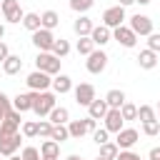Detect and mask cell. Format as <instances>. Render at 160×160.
Here are the masks:
<instances>
[{
    "label": "cell",
    "instance_id": "6da1fadb",
    "mask_svg": "<svg viewBox=\"0 0 160 160\" xmlns=\"http://www.w3.org/2000/svg\"><path fill=\"white\" fill-rule=\"evenodd\" d=\"M30 95H32V112L38 118H45L58 108L55 105V92H50V90H45V92H32L30 90Z\"/></svg>",
    "mask_w": 160,
    "mask_h": 160
},
{
    "label": "cell",
    "instance_id": "7a4b0ae2",
    "mask_svg": "<svg viewBox=\"0 0 160 160\" xmlns=\"http://www.w3.org/2000/svg\"><path fill=\"white\" fill-rule=\"evenodd\" d=\"M60 58H55L52 52H38V58H35V65H38V70H42V72H48V75H60Z\"/></svg>",
    "mask_w": 160,
    "mask_h": 160
},
{
    "label": "cell",
    "instance_id": "3957f363",
    "mask_svg": "<svg viewBox=\"0 0 160 160\" xmlns=\"http://www.w3.org/2000/svg\"><path fill=\"white\" fill-rule=\"evenodd\" d=\"M108 52L105 50H92L90 55H88V60H85V68H88V72H92V75H100L105 68H108Z\"/></svg>",
    "mask_w": 160,
    "mask_h": 160
},
{
    "label": "cell",
    "instance_id": "277c9868",
    "mask_svg": "<svg viewBox=\"0 0 160 160\" xmlns=\"http://www.w3.org/2000/svg\"><path fill=\"white\" fill-rule=\"evenodd\" d=\"M25 82H28V88H30L32 92H45L48 88H52V78H50L48 72H42V70H35V72H30Z\"/></svg>",
    "mask_w": 160,
    "mask_h": 160
},
{
    "label": "cell",
    "instance_id": "5b68a950",
    "mask_svg": "<svg viewBox=\"0 0 160 160\" xmlns=\"http://www.w3.org/2000/svg\"><path fill=\"white\" fill-rule=\"evenodd\" d=\"M55 35H52V30H45V28H40L38 32H32V45L40 50V52H52V45H55Z\"/></svg>",
    "mask_w": 160,
    "mask_h": 160
},
{
    "label": "cell",
    "instance_id": "8992f818",
    "mask_svg": "<svg viewBox=\"0 0 160 160\" xmlns=\"http://www.w3.org/2000/svg\"><path fill=\"white\" fill-rule=\"evenodd\" d=\"M122 20H125V8H122V5H112V8H108V10L102 12V25L110 28V30L120 28Z\"/></svg>",
    "mask_w": 160,
    "mask_h": 160
},
{
    "label": "cell",
    "instance_id": "52a82bcc",
    "mask_svg": "<svg viewBox=\"0 0 160 160\" xmlns=\"http://www.w3.org/2000/svg\"><path fill=\"white\" fill-rule=\"evenodd\" d=\"M0 10H2V15H5L8 22H22V18H25V12L20 8V0H2Z\"/></svg>",
    "mask_w": 160,
    "mask_h": 160
},
{
    "label": "cell",
    "instance_id": "ba28073f",
    "mask_svg": "<svg viewBox=\"0 0 160 160\" xmlns=\"http://www.w3.org/2000/svg\"><path fill=\"white\" fill-rule=\"evenodd\" d=\"M128 28H130L135 35H145V38L152 35V20H150L148 15H140V12L130 18V25H128Z\"/></svg>",
    "mask_w": 160,
    "mask_h": 160
},
{
    "label": "cell",
    "instance_id": "9c48e42d",
    "mask_svg": "<svg viewBox=\"0 0 160 160\" xmlns=\"http://www.w3.org/2000/svg\"><path fill=\"white\" fill-rule=\"evenodd\" d=\"M138 140H140V135H138L135 128H122V130L118 132V138H115V145H118L120 150H130Z\"/></svg>",
    "mask_w": 160,
    "mask_h": 160
},
{
    "label": "cell",
    "instance_id": "30bf717a",
    "mask_svg": "<svg viewBox=\"0 0 160 160\" xmlns=\"http://www.w3.org/2000/svg\"><path fill=\"white\" fill-rule=\"evenodd\" d=\"M20 142H22L20 132H15V135H0V155L12 158L18 152V148H20Z\"/></svg>",
    "mask_w": 160,
    "mask_h": 160
},
{
    "label": "cell",
    "instance_id": "8fae6325",
    "mask_svg": "<svg viewBox=\"0 0 160 160\" xmlns=\"http://www.w3.org/2000/svg\"><path fill=\"white\" fill-rule=\"evenodd\" d=\"M112 38L122 45V48H135V42H138V35L128 28V25H120V28H115L112 30Z\"/></svg>",
    "mask_w": 160,
    "mask_h": 160
},
{
    "label": "cell",
    "instance_id": "7c38bea8",
    "mask_svg": "<svg viewBox=\"0 0 160 160\" xmlns=\"http://www.w3.org/2000/svg\"><path fill=\"white\" fill-rule=\"evenodd\" d=\"M95 100V88L90 85V82H80L78 88H75V102L78 105H85V108H90V102Z\"/></svg>",
    "mask_w": 160,
    "mask_h": 160
},
{
    "label": "cell",
    "instance_id": "4fadbf2b",
    "mask_svg": "<svg viewBox=\"0 0 160 160\" xmlns=\"http://www.w3.org/2000/svg\"><path fill=\"white\" fill-rule=\"evenodd\" d=\"M102 120H105V130H108V132H115V135L122 130V122H125V120H122V112H120L118 108H110Z\"/></svg>",
    "mask_w": 160,
    "mask_h": 160
},
{
    "label": "cell",
    "instance_id": "5bb4252c",
    "mask_svg": "<svg viewBox=\"0 0 160 160\" xmlns=\"http://www.w3.org/2000/svg\"><path fill=\"white\" fill-rule=\"evenodd\" d=\"M92 20L88 18V15H80L75 22H72V30H75V35L78 38H90V32H92Z\"/></svg>",
    "mask_w": 160,
    "mask_h": 160
},
{
    "label": "cell",
    "instance_id": "9a60e30c",
    "mask_svg": "<svg viewBox=\"0 0 160 160\" xmlns=\"http://www.w3.org/2000/svg\"><path fill=\"white\" fill-rule=\"evenodd\" d=\"M12 110H18V112L32 110V95H30V92H18V95L12 98Z\"/></svg>",
    "mask_w": 160,
    "mask_h": 160
},
{
    "label": "cell",
    "instance_id": "2e32d148",
    "mask_svg": "<svg viewBox=\"0 0 160 160\" xmlns=\"http://www.w3.org/2000/svg\"><path fill=\"white\" fill-rule=\"evenodd\" d=\"M108 110H110V108H108V102L95 98V100L90 102V108H88V118H92V120H102V118L108 115Z\"/></svg>",
    "mask_w": 160,
    "mask_h": 160
},
{
    "label": "cell",
    "instance_id": "e0dca14e",
    "mask_svg": "<svg viewBox=\"0 0 160 160\" xmlns=\"http://www.w3.org/2000/svg\"><path fill=\"white\" fill-rule=\"evenodd\" d=\"M40 155H42V160H58V155H60V142H55V140H45L42 145H40Z\"/></svg>",
    "mask_w": 160,
    "mask_h": 160
},
{
    "label": "cell",
    "instance_id": "ac0fdd59",
    "mask_svg": "<svg viewBox=\"0 0 160 160\" xmlns=\"http://www.w3.org/2000/svg\"><path fill=\"white\" fill-rule=\"evenodd\" d=\"M110 38H112V32H110V28H105V25H98V28H92V32H90V40L95 42V45H105V42H110Z\"/></svg>",
    "mask_w": 160,
    "mask_h": 160
},
{
    "label": "cell",
    "instance_id": "d6986e66",
    "mask_svg": "<svg viewBox=\"0 0 160 160\" xmlns=\"http://www.w3.org/2000/svg\"><path fill=\"white\" fill-rule=\"evenodd\" d=\"M138 65L142 68V70H152L155 65H158V52H152V50H140V55H138Z\"/></svg>",
    "mask_w": 160,
    "mask_h": 160
},
{
    "label": "cell",
    "instance_id": "ffe728a7",
    "mask_svg": "<svg viewBox=\"0 0 160 160\" xmlns=\"http://www.w3.org/2000/svg\"><path fill=\"white\" fill-rule=\"evenodd\" d=\"M52 90H55L58 95H65V92H70V90H72V80H70L68 75H62V72H60V75H55V78H52Z\"/></svg>",
    "mask_w": 160,
    "mask_h": 160
},
{
    "label": "cell",
    "instance_id": "44dd1931",
    "mask_svg": "<svg viewBox=\"0 0 160 160\" xmlns=\"http://www.w3.org/2000/svg\"><path fill=\"white\" fill-rule=\"evenodd\" d=\"M105 102H108V108H118V110H120V108H122L128 100H125V92L115 88V90H108V95H105Z\"/></svg>",
    "mask_w": 160,
    "mask_h": 160
},
{
    "label": "cell",
    "instance_id": "7402d4cb",
    "mask_svg": "<svg viewBox=\"0 0 160 160\" xmlns=\"http://www.w3.org/2000/svg\"><path fill=\"white\" fill-rule=\"evenodd\" d=\"M68 130H70V138H82L85 132H90V128H88V118L85 120H70L68 122Z\"/></svg>",
    "mask_w": 160,
    "mask_h": 160
},
{
    "label": "cell",
    "instance_id": "603a6c76",
    "mask_svg": "<svg viewBox=\"0 0 160 160\" xmlns=\"http://www.w3.org/2000/svg\"><path fill=\"white\" fill-rule=\"evenodd\" d=\"M22 70V60H20V55H10L5 62H2V72L5 75H18Z\"/></svg>",
    "mask_w": 160,
    "mask_h": 160
},
{
    "label": "cell",
    "instance_id": "cb8c5ba5",
    "mask_svg": "<svg viewBox=\"0 0 160 160\" xmlns=\"http://www.w3.org/2000/svg\"><path fill=\"white\" fill-rule=\"evenodd\" d=\"M22 25H25L30 32H38V30L42 28V18H40L38 12H25V18H22Z\"/></svg>",
    "mask_w": 160,
    "mask_h": 160
},
{
    "label": "cell",
    "instance_id": "d4e9b609",
    "mask_svg": "<svg viewBox=\"0 0 160 160\" xmlns=\"http://www.w3.org/2000/svg\"><path fill=\"white\" fill-rule=\"evenodd\" d=\"M40 18H42V28H45V30H52V28L60 25V15H58L55 10H45Z\"/></svg>",
    "mask_w": 160,
    "mask_h": 160
},
{
    "label": "cell",
    "instance_id": "484cf974",
    "mask_svg": "<svg viewBox=\"0 0 160 160\" xmlns=\"http://www.w3.org/2000/svg\"><path fill=\"white\" fill-rule=\"evenodd\" d=\"M48 118H50V122H52V125H65V122L70 120V112H68V108H55Z\"/></svg>",
    "mask_w": 160,
    "mask_h": 160
},
{
    "label": "cell",
    "instance_id": "4316f807",
    "mask_svg": "<svg viewBox=\"0 0 160 160\" xmlns=\"http://www.w3.org/2000/svg\"><path fill=\"white\" fill-rule=\"evenodd\" d=\"M138 118H140V122H152V120H158V112H155L152 105H140L138 108Z\"/></svg>",
    "mask_w": 160,
    "mask_h": 160
},
{
    "label": "cell",
    "instance_id": "83f0119b",
    "mask_svg": "<svg viewBox=\"0 0 160 160\" xmlns=\"http://www.w3.org/2000/svg\"><path fill=\"white\" fill-rule=\"evenodd\" d=\"M118 152H120V148H118L115 142H105V145H100V158H105V160H115Z\"/></svg>",
    "mask_w": 160,
    "mask_h": 160
},
{
    "label": "cell",
    "instance_id": "f1b7e54d",
    "mask_svg": "<svg viewBox=\"0 0 160 160\" xmlns=\"http://www.w3.org/2000/svg\"><path fill=\"white\" fill-rule=\"evenodd\" d=\"M75 48H78V52H80V55H85V58H88V55L95 50V42H92L90 38H78V45H75Z\"/></svg>",
    "mask_w": 160,
    "mask_h": 160
},
{
    "label": "cell",
    "instance_id": "f546056e",
    "mask_svg": "<svg viewBox=\"0 0 160 160\" xmlns=\"http://www.w3.org/2000/svg\"><path fill=\"white\" fill-rule=\"evenodd\" d=\"M68 52H70V42L62 40V38L55 40V45H52V55H55V58H65Z\"/></svg>",
    "mask_w": 160,
    "mask_h": 160
},
{
    "label": "cell",
    "instance_id": "4dcf8cb0",
    "mask_svg": "<svg viewBox=\"0 0 160 160\" xmlns=\"http://www.w3.org/2000/svg\"><path fill=\"white\" fill-rule=\"evenodd\" d=\"M70 138V130H68V125H55L52 128V135H50V140H55V142H62V140H68Z\"/></svg>",
    "mask_w": 160,
    "mask_h": 160
},
{
    "label": "cell",
    "instance_id": "1f68e13d",
    "mask_svg": "<svg viewBox=\"0 0 160 160\" xmlns=\"http://www.w3.org/2000/svg\"><path fill=\"white\" fill-rule=\"evenodd\" d=\"M92 5H95V0H70V8H72L75 12H80V15L88 12Z\"/></svg>",
    "mask_w": 160,
    "mask_h": 160
},
{
    "label": "cell",
    "instance_id": "d6a6232c",
    "mask_svg": "<svg viewBox=\"0 0 160 160\" xmlns=\"http://www.w3.org/2000/svg\"><path fill=\"white\" fill-rule=\"evenodd\" d=\"M120 112H122V120H135V118H138V105L125 102V105L120 108Z\"/></svg>",
    "mask_w": 160,
    "mask_h": 160
},
{
    "label": "cell",
    "instance_id": "836d02e7",
    "mask_svg": "<svg viewBox=\"0 0 160 160\" xmlns=\"http://www.w3.org/2000/svg\"><path fill=\"white\" fill-rule=\"evenodd\" d=\"M52 128H55V125H52L50 120H40V122H38V135L48 140V138L52 135Z\"/></svg>",
    "mask_w": 160,
    "mask_h": 160
},
{
    "label": "cell",
    "instance_id": "e575fe53",
    "mask_svg": "<svg viewBox=\"0 0 160 160\" xmlns=\"http://www.w3.org/2000/svg\"><path fill=\"white\" fill-rule=\"evenodd\" d=\"M20 158H22V160H42L40 150H38V148H32V145L22 148V155H20Z\"/></svg>",
    "mask_w": 160,
    "mask_h": 160
},
{
    "label": "cell",
    "instance_id": "d590c367",
    "mask_svg": "<svg viewBox=\"0 0 160 160\" xmlns=\"http://www.w3.org/2000/svg\"><path fill=\"white\" fill-rule=\"evenodd\" d=\"M142 132L150 135V138L160 135V122H158V120H152V122H142Z\"/></svg>",
    "mask_w": 160,
    "mask_h": 160
},
{
    "label": "cell",
    "instance_id": "8d00e7d4",
    "mask_svg": "<svg viewBox=\"0 0 160 160\" xmlns=\"http://www.w3.org/2000/svg\"><path fill=\"white\" fill-rule=\"evenodd\" d=\"M22 135H25V138H35V135H38V122H35V120L22 122Z\"/></svg>",
    "mask_w": 160,
    "mask_h": 160
},
{
    "label": "cell",
    "instance_id": "74e56055",
    "mask_svg": "<svg viewBox=\"0 0 160 160\" xmlns=\"http://www.w3.org/2000/svg\"><path fill=\"white\" fill-rule=\"evenodd\" d=\"M108 135H110V132H108L105 128H98V130L92 132V140H95L98 145H105V142H110V140H108Z\"/></svg>",
    "mask_w": 160,
    "mask_h": 160
},
{
    "label": "cell",
    "instance_id": "f35d334b",
    "mask_svg": "<svg viewBox=\"0 0 160 160\" xmlns=\"http://www.w3.org/2000/svg\"><path fill=\"white\" fill-rule=\"evenodd\" d=\"M148 50H152V52H160V32H152V35H148Z\"/></svg>",
    "mask_w": 160,
    "mask_h": 160
},
{
    "label": "cell",
    "instance_id": "ab89813d",
    "mask_svg": "<svg viewBox=\"0 0 160 160\" xmlns=\"http://www.w3.org/2000/svg\"><path fill=\"white\" fill-rule=\"evenodd\" d=\"M115 160H140V155H135L132 150H120Z\"/></svg>",
    "mask_w": 160,
    "mask_h": 160
},
{
    "label": "cell",
    "instance_id": "60d3db41",
    "mask_svg": "<svg viewBox=\"0 0 160 160\" xmlns=\"http://www.w3.org/2000/svg\"><path fill=\"white\" fill-rule=\"evenodd\" d=\"M8 58H10V50H8V45L0 40V62H5Z\"/></svg>",
    "mask_w": 160,
    "mask_h": 160
},
{
    "label": "cell",
    "instance_id": "b9f144b4",
    "mask_svg": "<svg viewBox=\"0 0 160 160\" xmlns=\"http://www.w3.org/2000/svg\"><path fill=\"white\" fill-rule=\"evenodd\" d=\"M150 160H160V148H152L150 150Z\"/></svg>",
    "mask_w": 160,
    "mask_h": 160
},
{
    "label": "cell",
    "instance_id": "7bdbcfd3",
    "mask_svg": "<svg viewBox=\"0 0 160 160\" xmlns=\"http://www.w3.org/2000/svg\"><path fill=\"white\" fill-rule=\"evenodd\" d=\"M132 2H135V0H120L118 5H122V8H128V5H132Z\"/></svg>",
    "mask_w": 160,
    "mask_h": 160
},
{
    "label": "cell",
    "instance_id": "ee69618b",
    "mask_svg": "<svg viewBox=\"0 0 160 160\" xmlns=\"http://www.w3.org/2000/svg\"><path fill=\"white\" fill-rule=\"evenodd\" d=\"M2 38H5V25L0 22V40H2Z\"/></svg>",
    "mask_w": 160,
    "mask_h": 160
},
{
    "label": "cell",
    "instance_id": "f6af8a7d",
    "mask_svg": "<svg viewBox=\"0 0 160 160\" xmlns=\"http://www.w3.org/2000/svg\"><path fill=\"white\" fill-rule=\"evenodd\" d=\"M65 160H82V158H80V155H68Z\"/></svg>",
    "mask_w": 160,
    "mask_h": 160
},
{
    "label": "cell",
    "instance_id": "bcb514c9",
    "mask_svg": "<svg viewBox=\"0 0 160 160\" xmlns=\"http://www.w3.org/2000/svg\"><path fill=\"white\" fill-rule=\"evenodd\" d=\"M5 118H8V112H5V110H0V122H2Z\"/></svg>",
    "mask_w": 160,
    "mask_h": 160
},
{
    "label": "cell",
    "instance_id": "7dc6e473",
    "mask_svg": "<svg viewBox=\"0 0 160 160\" xmlns=\"http://www.w3.org/2000/svg\"><path fill=\"white\" fill-rule=\"evenodd\" d=\"M135 2H140V5H148V2H152V0H135Z\"/></svg>",
    "mask_w": 160,
    "mask_h": 160
},
{
    "label": "cell",
    "instance_id": "c3c4849f",
    "mask_svg": "<svg viewBox=\"0 0 160 160\" xmlns=\"http://www.w3.org/2000/svg\"><path fill=\"white\" fill-rule=\"evenodd\" d=\"M155 112H158V118H160V100H158V105H155Z\"/></svg>",
    "mask_w": 160,
    "mask_h": 160
},
{
    "label": "cell",
    "instance_id": "681fc988",
    "mask_svg": "<svg viewBox=\"0 0 160 160\" xmlns=\"http://www.w3.org/2000/svg\"><path fill=\"white\" fill-rule=\"evenodd\" d=\"M8 160H22V158H20V155H12V158H8Z\"/></svg>",
    "mask_w": 160,
    "mask_h": 160
},
{
    "label": "cell",
    "instance_id": "f907efd6",
    "mask_svg": "<svg viewBox=\"0 0 160 160\" xmlns=\"http://www.w3.org/2000/svg\"><path fill=\"white\" fill-rule=\"evenodd\" d=\"M95 160H105V158H100V155H98V158H95Z\"/></svg>",
    "mask_w": 160,
    "mask_h": 160
}]
</instances>
